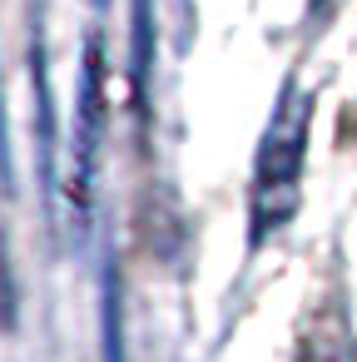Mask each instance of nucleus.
Here are the masks:
<instances>
[{
	"mask_svg": "<svg viewBox=\"0 0 357 362\" xmlns=\"http://www.w3.org/2000/svg\"><path fill=\"white\" fill-rule=\"evenodd\" d=\"M105 362H124V317H119V278L105 273Z\"/></svg>",
	"mask_w": 357,
	"mask_h": 362,
	"instance_id": "39448f33",
	"label": "nucleus"
},
{
	"mask_svg": "<svg viewBox=\"0 0 357 362\" xmlns=\"http://www.w3.org/2000/svg\"><path fill=\"white\" fill-rule=\"evenodd\" d=\"M308 119H312V100L288 80L283 100L268 119V134L258 144V164H253V243H263L268 233H278L293 209H298V179H303V154H308Z\"/></svg>",
	"mask_w": 357,
	"mask_h": 362,
	"instance_id": "f257e3e1",
	"label": "nucleus"
},
{
	"mask_svg": "<svg viewBox=\"0 0 357 362\" xmlns=\"http://www.w3.org/2000/svg\"><path fill=\"white\" fill-rule=\"evenodd\" d=\"M0 184L11 189V129H6V95H0Z\"/></svg>",
	"mask_w": 357,
	"mask_h": 362,
	"instance_id": "423d86ee",
	"label": "nucleus"
},
{
	"mask_svg": "<svg viewBox=\"0 0 357 362\" xmlns=\"http://www.w3.org/2000/svg\"><path fill=\"white\" fill-rule=\"evenodd\" d=\"M30 85H35V124H40V179L55 184V115H50V75H45V45H30Z\"/></svg>",
	"mask_w": 357,
	"mask_h": 362,
	"instance_id": "7ed1b4c3",
	"label": "nucleus"
},
{
	"mask_svg": "<svg viewBox=\"0 0 357 362\" xmlns=\"http://www.w3.org/2000/svg\"><path fill=\"white\" fill-rule=\"evenodd\" d=\"M100 75H105V60H100V40L85 45V75H80V134H75V174H70V204L75 214L85 218L90 209V179H95V144H100Z\"/></svg>",
	"mask_w": 357,
	"mask_h": 362,
	"instance_id": "f03ea898",
	"label": "nucleus"
},
{
	"mask_svg": "<svg viewBox=\"0 0 357 362\" xmlns=\"http://www.w3.org/2000/svg\"><path fill=\"white\" fill-rule=\"evenodd\" d=\"M149 80H154V0H134V100L149 110Z\"/></svg>",
	"mask_w": 357,
	"mask_h": 362,
	"instance_id": "20e7f679",
	"label": "nucleus"
}]
</instances>
